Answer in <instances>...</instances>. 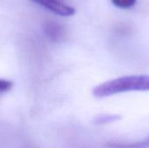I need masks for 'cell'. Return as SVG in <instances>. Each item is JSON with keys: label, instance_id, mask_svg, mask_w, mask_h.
Returning a JSON list of instances; mask_svg holds the SVG:
<instances>
[{"label": "cell", "instance_id": "obj_1", "mask_svg": "<svg viewBox=\"0 0 149 148\" xmlns=\"http://www.w3.org/2000/svg\"><path fill=\"white\" fill-rule=\"evenodd\" d=\"M134 91H149V75L124 76L108 80L97 85L93 94L96 98H105Z\"/></svg>", "mask_w": 149, "mask_h": 148}, {"label": "cell", "instance_id": "obj_2", "mask_svg": "<svg viewBox=\"0 0 149 148\" xmlns=\"http://www.w3.org/2000/svg\"><path fill=\"white\" fill-rule=\"evenodd\" d=\"M34 3H38L39 5L46 8L47 10L59 15V16H72L75 14V9L68 6L58 0H31Z\"/></svg>", "mask_w": 149, "mask_h": 148}, {"label": "cell", "instance_id": "obj_3", "mask_svg": "<svg viewBox=\"0 0 149 148\" xmlns=\"http://www.w3.org/2000/svg\"><path fill=\"white\" fill-rule=\"evenodd\" d=\"M44 31L46 37L52 42H59L65 36L63 26L54 21L46 22L44 26Z\"/></svg>", "mask_w": 149, "mask_h": 148}, {"label": "cell", "instance_id": "obj_4", "mask_svg": "<svg viewBox=\"0 0 149 148\" xmlns=\"http://www.w3.org/2000/svg\"><path fill=\"white\" fill-rule=\"evenodd\" d=\"M109 148H149V135L144 140L135 142H118L110 141L106 144Z\"/></svg>", "mask_w": 149, "mask_h": 148}, {"label": "cell", "instance_id": "obj_5", "mask_svg": "<svg viewBox=\"0 0 149 148\" xmlns=\"http://www.w3.org/2000/svg\"><path fill=\"white\" fill-rule=\"evenodd\" d=\"M120 119V116L118 114H101L94 119V123L96 125H104L117 121Z\"/></svg>", "mask_w": 149, "mask_h": 148}, {"label": "cell", "instance_id": "obj_6", "mask_svg": "<svg viewBox=\"0 0 149 148\" xmlns=\"http://www.w3.org/2000/svg\"><path fill=\"white\" fill-rule=\"evenodd\" d=\"M111 1L113 3V5L122 9L131 8L136 3V0H111Z\"/></svg>", "mask_w": 149, "mask_h": 148}, {"label": "cell", "instance_id": "obj_7", "mask_svg": "<svg viewBox=\"0 0 149 148\" xmlns=\"http://www.w3.org/2000/svg\"><path fill=\"white\" fill-rule=\"evenodd\" d=\"M12 86H13V83L11 81L6 80V79H1L0 80V91L2 92H5L10 91Z\"/></svg>", "mask_w": 149, "mask_h": 148}]
</instances>
